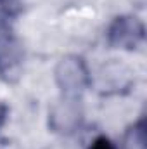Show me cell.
Returning a JSON list of instances; mask_svg holds the SVG:
<instances>
[{
    "label": "cell",
    "mask_w": 147,
    "mask_h": 149,
    "mask_svg": "<svg viewBox=\"0 0 147 149\" xmlns=\"http://www.w3.org/2000/svg\"><path fill=\"white\" fill-rule=\"evenodd\" d=\"M125 148L126 149H146V121L140 120L133 127H130L125 134Z\"/></svg>",
    "instance_id": "5b68a950"
},
{
    "label": "cell",
    "mask_w": 147,
    "mask_h": 149,
    "mask_svg": "<svg viewBox=\"0 0 147 149\" xmlns=\"http://www.w3.org/2000/svg\"><path fill=\"white\" fill-rule=\"evenodd\" d=\"M83 118V111L78 97H64L59 101L49 113V123L55 132L71 134L80 127Z\"/></svg>",
    "instance_id": "277c9868"
},
{
    "label": "cell",
    "mask_w": 147,
    "mask_h": 149,
    "mask_svg": "<svg viewBox=\"0 0 147 149\" xmlns=\"http://www.w3.org/2000/svg\"><path fill=\"white\" fill-rule=\"evenodd\" d=\"M92 81L87 63L80 56H66L55 66V83L64 97L81 95Z\"/></svg>",
    "instance_id": "6da1fadb"
},
{
    "label": "cell",
    "mask_w": 147,
    "mask_h": 149,
    "mask_svg": "<svg viewBox=\"0 0 147 149\" xmlns=\"http://www.w3.org/2000/svg\"><path fill=\"white\" fill-rule=\"evenodd\" d=\"M5 118H7V106L0 101V127L3 125V121H5Z\"/></svg>",
    "instance_id": "ba28073f"
},
{
    "label": "cell",
    "mask_w": 147,
    "mask_h": 149,
    "mask_svg": "<svg viewBox=\"0 0 147 149\" xmlns=\"http://www.w3.org/2000/svg\"><path fill=\"white\" fill-rule=\"evenodd\" d=\"M24 49L14 33L0 31V80L14 83L23 73Z\"/></svg>",
    "instance_id": "3957f363"
},
{
    "label": "cell",
    "mask_w": 147,
    "mask_h": 149,
    "mask_svg": "<svg viewBox=\"0 0 147 149\" xmlns=\"http://www.w3.org/2000/svg\"><path fill=\"white\" fill-rule=\"evenodd\" d=\"M90 149H116V146L111 142L107 137H97V139L92 142Z\"/></svg>",
    "instance_id": "52a82bcc"
},
{
    "label": "cell",
    "mask_w": 147,
    "mask_h": 149,
    "mask_svg": "<svg viewBox=\"0 0 147 149\" xmlns=\"http://www.w3.org/2000/svg\"><path fill=\"white\" fill-rule=\"evenodd\" d=\"M19 12V0H0V23L16 17Z\"/></svg>",
    "instance_id": "8992f818"
},
{
    "label": "cell",
    "mask_w": 147,
    "mask_h": 149,
    "mask_svg": "<svg viewBox=\"0 0 147 149\" xmlns=\"http://www.w3.org/2000/svg\"><path fill=\"white\" fill-rule=\"evenodd\" d=\"M146 38L144 23L137 16H118L107 28V42L114 49L133 50Z\"/></svg>",
    "instance_id": "7a4b0ae2"
}]
</instances>
